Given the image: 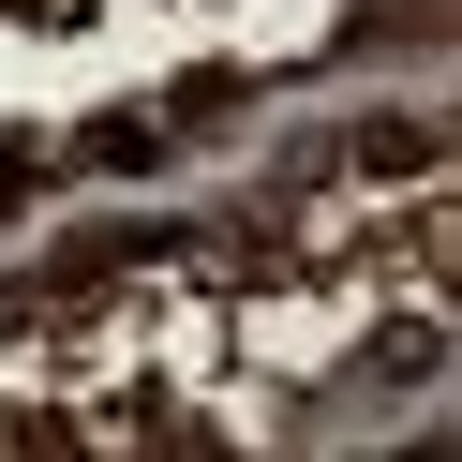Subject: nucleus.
<instances>
[{"mask_svg": "<svg viewBox=\"0 0 462 462\" xmlns=\"http://www.w3.org/2000/svg\"><path fill=\"white\" fill-rule=\"evenodd\" d=\"M299 194H328V180H388V194H418V180H448V134L418 120V105H373V120H343V134H313L299 164H283Z\"/></svg>", "mask_w": 462, "mask_h": 462, "instance_id": "f257e3e1", "label": "nucleus"}, {"mask_svg": "<svg viewBox=\"0 0 462 462\" xmlns=\"http://www.w3.org/2000/svg\"><path fill=\"white\" fill-rule=\"evenodd\" d=\"M164 150H180V120H164V105H120V120H90L60 164H90V180H150Z\"/></svg>", "mask_w": 462, "mask_h": 462, "instance_id": "f03ea898", "label": "nucleus"}, {"mask_svg": "<svg viewBox=\"0 0 462 462\" xmlns=\"http://www.w3.org/2000/svg\"><path fill=\"white\" fill-rule=\"evenodd\" d=\"M358 373H373V388H432V373H448V313H432V299H418V313H388Z\"/></svg>", "mask_w": 462, "mask_h": 462, "instance_id": "7ed1b4c3", "label": "nucleus"}, {"mask_svg": "<svg viewBox=\"0 0 462 462\" xmlns=\"http://www.w3.org/2000/svg\"><path fill=\"white\" fill-rule=\"evenodd\" d=\"M31 15H45V31H60V15H75V0H31Z\"/></svg>", "mask_w": 462, "mask_h": 462, "instance_id": "20e7f679", "label": "nucleus"}]
</instances>
